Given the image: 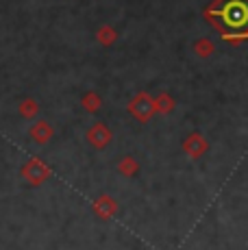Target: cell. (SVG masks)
<instances>
[{
    "label": "cell",
    "mask_w": 248,
    "mask_h": 250,
    "mask_svg": "<svg viewBox=\"0 0 248 250\" xmlns=\"http://www.w3.org/2000/svg\"><path fill=\"white\" fill-rule=\"evenodd\" d=\"M128 111L135 115L140 122H148V120L152 118V113L157 111L155 100H152L148 94H137L135 98L131 100V104H128Z\"/></svg>",
    "instance_id": "7a4b0ae2"
},
{
    "label": "cell",
    "mask_w": 248,
    "mask_h": 250,
    "mask_svg": "<svg viewBox=\"0 0 248 250\" xmlns=\"http://www.w3.org/2000/svg\"><path fill=\"white\" fill-rule=\"evenodd\" d=\"M194 50H196L198 57H209L213 52V44L209 40H198L196 44H194Z\"/></svg>",
    "instance_id": "30bf717a"
},
{
    "label": "cell",
    "mask_w": 248,
    "mask_h": 250,
    "mask_svg": "<svg viewBox=\"0 0 248 250\" xmlns=\"http://www.w3.org/2000/svg\"><path fill=\"white\" fill-rule=\"evenodd\" d=\"M116 209H118V205H116V200L113 198H109V196H103V198H98L96 203H94V211L100 215V218H111L113 213H116Z\"/></svg>",
    "instance_id": "8992f818"
},
{
    "label": "cell",
    "mask_w": 248,
    "mask_h": 250,
    "mask_svg": "<svg viewBox=\"0 0 248 250\" xmlns=\"http://www.w3.org/2000/svg\"><path fill=\"white\" fill-rule=\"evenodd\" d=\"M205 18L228 42H240L248 35V0H216Z\"/></svg>",
    "instance_id": "6da1fadb"
},
{
    "label": "cell",
    "mask_w": 248,
    "mask_h": 250,
    "mask_svg": "<svg viewBox=\"0 0 248 250\" xmlns=\"http://www.w3.org/2000/svg\"><path fill=\"white\" fill-rule=\"evenodd\" d=\"M98 40L103 42L104 46H109L113 40H116V31H113V28H109V26L100 28V33H98Z\"/></svg>",
    "instance_id": "7c38bea8"
},
{
    "label": "cell",
    "mask_w": 248,
    "mask_h": 250,
    "mask_svg": "<svg viewBox=\"0 0 248 250\" xmlns=\"http://www.w3.org/2000/svg\"><path fill=\"white\" fill-rule=\"evenodd\" d=\"M207 142H205L203 135H198V133H194V135H189L187 139H185L183 144V150L187 152L189 157H194V159H198V157H203L205 152H207Z\"/></svg>",
    "instance_id": "5b68a950"
},
{
    "label": "cell",
    "mask_w": 248,
    "mask_h": 250,
    "mask_svg": "<svg viewBox=\"0 0 248 250\" xmlns=\"http://www.w3.org/2000/svg\"><path fill=\"white\" fill-rule=\"evenodd\" d=\"M87 139L94 148H104L109 142H111V131H109L104 124H94L87 131Z\"/></svg>",
    "instance_id": "277c9868"
},
{
    "label": "cell",
    "mask_w": 248,
    "mask_h": 250,
    "mask_svg": "<svg viewBox=\"0 0 248 250\" xmlns=\"http://www.w3.org/2000/svg\"><path fill=\"white\" fill-rule=\"evenodd\" d=\"M137 161L133 159V157H124V159L120 161V166H118V170L122 172V174H126V176H131V174H135L137 172Z\"/></svg>",
    "instance_id": "9c48e42d"
},
{
    "label": "cell",
    "mask_w": 248,
    "mask_h": 250,
    "mask_svg": "<svg viewBox=\"0 0 248 250\" xmlns=\"http://www.w3.org/2000/svg\"><path fill=\"white\" fill-rule=\"evenodd\" d=\"M83 107L87 109V111H98L100 109V98L96 94H87L83 98Z\"/></svg>",
    "instance_id": "8fae6325"
},
{
    "label": "cell",
    "mask_w": 248,
    "mask_h": 250,
    "mask_svg": "<svg viewBox=\"0 0 248 250\" xmlns=\"http://www.w3.org/2000/svg\"><path fill=\"white\" fill-rule=\"evenodd\" d=\"M244 40H248V35H246V37H244Z\"/></svg>",
    "instance_id": "5bb4252c"
},
{
    "label": "cell",
    "mask_w": 248,
    "mask_h": 250,
    "mask_svg": "<svg viewBox=\"0 0 248 250\" xmlns=\"http://www.w3.org/2000/svg\"><path fill=\"white\" fill-rule=\"evenodd\" d=\"M155 109L157 111H161V113H170L174 109V100L170 98L168 94H161L159 98L155 100Z\"/></svg>",
    "instance_id": "ba28073f"
},
{
    "label": "cell",
    "mask_w": 248,
    "mask_h": 250,
    "mask_svg": "<svg viewBox=\"0 0 248 250\" xmlns=\"http://www.w3.org/2000/svg\"><path fill=\"white\" fill-rule=\"evenodd\" d=\"M31 137L35 139L37 144H46V142H48V139L52 137V128H50L46 122H37L35 126L31 128Z\"/></svg>",
    "instance_id": "52a82bcc"
},
{
    "label": "cell",
    "mask_w": 248,
    "mask_h": 250,
    "mask_svg": "<svg viewBox=\"0 0 248 250\" xmlns=\"http://www.w3.org/2000/svg\"><path fill=\"white\" fill-rule=\"evenodd\" d=\"M22 174H24V179L28 183L40 185V183H44L50 176V167L46 166L44 161H40V159H31L24 167H22Z\"/></svg>",
    "instance_id": "3957f363"
},
{
    "label": "cell",
    "mask_w": 248,
    "mask_h": 250,
    "mask_svg": "<svg viewBox=\"0 0 248 250\" xmlns=\"http://www.w3.org/2000/svg\"><path fill=\"white\" fill-rule=\"evenodd\" d=\"M26 103H28V104H26V107H24V113H26V115H33V113H35V111H37V104H33V103H31V100H26Z\"/></svg>",
    "instance_id": "4fadbf2b"
}]
</instances>
